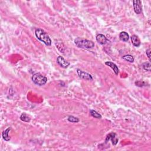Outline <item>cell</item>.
I'll return each instance as SVG.
<instances>
[{
	"label": "cell",
	"mask_w": 151,
	"mask_h": 151,
	"mask_svg": "<svg viewBox=\"0 0 151 151\" xmlns=\"http://www.w3.org/2000/svg\"><path fill=\"white\" fill-rule=\"evenodd\" d=\"M32 81L38 86H43L47 83V78L43 74L37 73L33 74L32 76Z\"/></svg>",
	"instance_id": "3957f363"
},
{
	"label": "cell",
	"mask_w": 151,
	"mask_h": 151,
	"mask_svg": "<svg viewBox=\"0 0 151 151\" xmlns=\"http://www.w3.org/2000/svg\"><path fill=\"white\" fill-rule=\"evenodd\" d=\"M146 54L148 56L149 60V61H150V49H149L147 50H146Z\"/></svg>",
	"instance_id": "d6986e66"
},
{
	"label": "cell",
	"mask_w": 151,
	"mask_h": 151,
	"mask_svg": "<svg viewBox=\"0 0 151 151\" xmlns=\"http://www.w3.org/2000/svg\"><path fill=\"white\" fill-rule=\"evenodd\" d=\"M134 11L136 14H141L142 10V2L139 0H135L134 1Z\"/></svg>",
	"instance_id": "8992f818"
},
{
	"label": "cell",
	"mask_w": 151,
	"mask_h": 151,
	"mask_svg": "<svg viewBox=\"0 0 151 151\" xmlns=\"http://www.w3.org/2000/svg\"><path fill=\"white\" fill-rule=\"evenodd\" d=\"M131 41L133 45L135 47H139L141 45V41L139 37L136 35H134L131 37Z\"/></svg>",
	"instance_id": "30bf717a"
},
{
	"label": "cell",
	"mask_w": 151,
	"mask_h": 151,
	"mask_svg": "<svg viewBox=\"0 0 151 151\" xmlns=\"http://www.w3.org/2000/svg\"><path fill=\"white\" fill-rule=\"evenodd\" d=\"M77 73L78 77L81 78H82V79H84L87 80H93V77H92L91 74L87 73H86V72H84L82 70H81L79 69H77Z\"/></svg>",
	"instance_id": "5b68a950"
},
{
	"label": "cell",
	"mask_w": 151,
	"mask_h": 151,
	"mask_svg": "<svg viewBox=\"0 0 151 151\" xmlns=\"http://www.w3.org/2000/svg\"><path fill=\"white\" fill-rule=\"evenodd\" d=\"M135 84H136L137 86L139 87H143L144 86H146V83L143 82V81H137V82H135Z\"/></svg>",
	"instance_id": "ac0fdd59"
},
{
	"label": "cell",
	"mask_w": 151,
	"mask_h": 151,
	"mask_svg": "<svg viewBox=\"0 0 151 151\" xmlns=\"http://www.w3.org/2000/svg\"><path fill=\"white\" fill-rule=\"evenodd\" d=\"M35 34L36 37L41 42L44 43L47 46H51V40L50 38L49 35L47 34V33L45 32L43 30H42L41 28L36 29Z\"/></svg>",
	"instance_id": "6da1fadb"
},
{
	"label": "cell",
	"mask_w": 151,
	"mask_h": 151,
	"mask_svg": "<svg viewBox=\"0 0 151 151\" xmlns=\"http://www.w3.org/2000/svg\"><path fill=\"white\" fill-rule=\"evenodd\" d=\"M68 120L70 122L73 123H77L79 122V119L77 117L73 116H69L68 118Z\"/></svg>",
	"instance_id": "2e32d148"
},
{
	"label": "cell",
	"mask_w": 151,
	"mask_h": 151,
	"mask_svg": "<svg viewBox=\"0 0 151 151\" xmlns=\"http://www.w3.org/2000/svg\"><path fill=\"white\" fill-rule=\"evenodd\" d=\"M150 67H151V64L150 62H146L145 63L143 64V68L145 70L150 71Z\"/></svg>",
	"instance_id": "e0dca14e"
},
{
	"label": "cell",
	"mask_w": 151,
	"mask_h": 151,
	"mask_svg": "<svg viewBox=\"0 0 151 151\" xmlns=\"http://www.w3.org/2000/svg\"><path fill=\"white\" fill-rule=\"evenodd\" d=\"M11 128L10 127L7 129L6 130H4V131L3 132V134H2V136H3V139L5 140V141H9L11 139L10 136H9L8 134L10 131L11 130Z\"/></svg>",
	"instance_id": "7c38bea8"
},
{
	"label": "cell",
	"mask_w": 151,
	"mask_h": 151,
	"mask_svg": "<svg viewBox=\"0 0 151 151\" xmlns=\"http://www.w3.org/2000/svg\"><path fill=\"white\" fill-rule=\"evenodd\" d=\"M105 64L107 65V66L110 67V68L113 70L114 74H115L116 75H118L119 73V68L115 64L111 62H105Z\"/></svg>",
	"instance_id": "9c48e42d"
},
{
	"label": "cell",
	"mask_w": 151,
	"mask_h": 151,
	"mask_svg": "<svg viewBox=\"0 0 151 151\" xmlns=\"http://www.w3.org/2000/svg\"><path fill=\"white\" fill-rule=\"evenodd\" d=\"M74 43L78 47L82 49H92L94 46V43L93 41L80 37L75 39Z\"/></svg>",
	"instance_id": "7a4b0ae2"
},
{
	"label": "cell",
	"mask_w": 151,
	"mask_h": 151,
	"mask_svg": "<svg viewBox=\"0 0 151 151\" xmlns=\"http://www.w3.org/2000/svg\"><path fill=\"white\" fill-rule=\"evenodd\" d=\"M96 40L98 43H99L100 44L104 45L106 43L107 41V40L105 36L102 34H99L96 36Z\"/></svg>",
	"instance_id": "ba28073f"
},
{
	"label": "cell",
	"mask_w": 151,
	"mask_h": 151,
	"mask_svg": "<svg viewBox=\"0 0 151 151\" xmlns=\"http://www.w3.org/2000/svg\"><path fill=\"white\" fill-rule=\"evenodd\" d=\"M122 58L125 60L128 61V62H129L130 63H134V58L132 55H128L123 56Z\"/></svg>",
	"instance_id": "5bb4252c"
},
{
	"label": "cell",
	"mask_w": 151,
	"mask_h": 151,
	"mask_svg": "<svg viewBox=\"0 0 151 151\" xmlns=\"http://www.w3.org/2000/svg\"><path fill=\"white\" fill-rule=\"evenodd\" d=\"M110 141H112V144L113 145H116V144L118 143L119 139L118 137H117L116 134H114L113 132H112L107 135L106 138L105 139V143H107L108 142Z\"/></svg>",
	"instance_id": "277c9868"
},
{
	"label": "cell",
	"mask_w": 151,
	"mask_h": 151,
	"mask_svg": "<svg viewBox=\"0 0 151 151\" xmlns=\"http://www.w3.org/2000/svg\"><path fill=\"white\" fill-rule=\"evenodd\" d=\"M119 38H120V40H122V41L126 42L129 39V35L125 31H122L119 34Z\"/></svg>",
	"instance_id": "8fae6325"
},
{
	"label": "cell",
	"mask_w": 151,
	"mask_h": 151,
	"mask_svg": "<svg viewBox=\"0 0 151 151\" xmlns=\"http://www.w3.org/2000/svg\"><path fill=\"white\" fill-rule=\"evenodd\" d=\"M57 63L61 67H63V68H67L70 65V63L65 60L62 56H58L57 58Z\"/></svg>",
	"instance_id": "52a82bcc"
},
{
	"label": "cell",
	"mask_w": 151,
	"mask_h": 151,
	"mask_svg": "<svg viewBox=\"0 0 151 151\" xmlns=\"http://www.w3.org/2000/svg\"><path fill=\"white\" fill-rule=\"evenodd\" d=\"M20 119H21L22 121L25 122H29L31 120L30 117L27 115L26 113H22L21 114V116H20Z\"/></svg>",
	"instance_id": "9a60e30c"
},
{
	"label": "cell",
	"mask_w": 151,
	"mask_h": 151,
	"mask_svg": "<svg viewBox=\"0 0 151 151\" xmlns=\"http://www.w3.org/2000/svg\"><path fill=\"white\" fill-rule=\"evenodd\" d=\"M90 113L91 115L94 117V118H97V119H101L102 118V116H101L100 114H99V113L95 111L94 110H90Z\"/></svg>",
	"instance_id": "4fadbf2b"
}]
</instances>
